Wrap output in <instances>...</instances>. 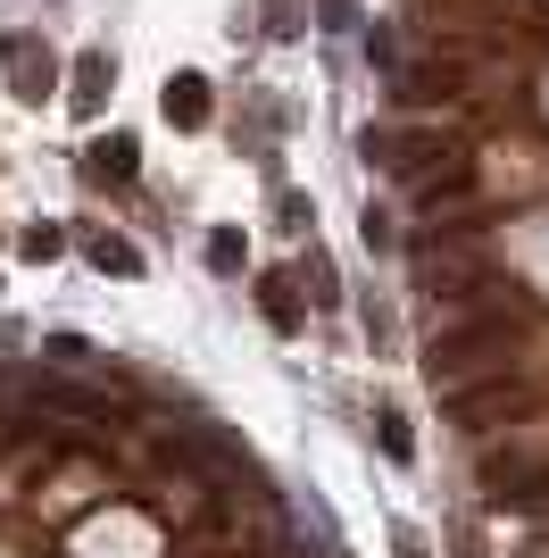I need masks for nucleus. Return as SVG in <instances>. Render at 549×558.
Masks as SVG:
<instances>
[{
    "label": "nucleus",
    "mask_w": 549,
    "mask_h": 558,
    "mask_svg": "<svg viewBox=\"0 0 549 558\" xmlns=\"http://www.w3.org/2000/svg\"><path fill=\"white\" fill-rule=\"evenodd\" d=\"M200 93H208L200 75H183V84H167V117H183V125H192V117H200V109H208V100H200Z\"/></svg>",
    "instance_id": "f257e3e1"
},
{
    "label": "nucleus",
    "mask_w": 549,
    "mask_h": 558,
    "mask_svg": "<svg viewBox=\"0 0 549 558\" xmlns=\"http://www.w3.org/2000/svg\"><path fill=\"white\" fill-rule=\"evenodd\" d=\"M375 425H383V450H391V459H408V417H400V409H383Z\"/></svg>",
    "instance_id": "f03ea898"
},
{
    "label": "nucleus",
    "mask_w": 549,
    "mask_h": 558,
    "mask_svg": "<svg viewBox=\"0 0 549 558\" xmlns=\"http://www.w3.org/2000/svg\"><path fill=\"white\" fill-rule=\"evenodd\" d=\"M91 258H100V267H117V276H134V251H125V242H91Z\"/></svg>",
    "instance_id": "7ed1b4c3"
}]
</instances>
